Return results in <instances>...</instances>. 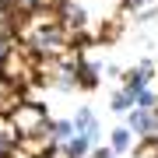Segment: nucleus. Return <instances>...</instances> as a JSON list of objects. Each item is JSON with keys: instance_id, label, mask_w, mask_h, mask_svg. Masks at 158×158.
<instances>
[{"instance_id": "nucleus-2", "label": "nucleus", "mask_w": 158, "mask_h": 158, "mask_svg": "<svg viewBox=\"0 0 158 158\" xmlns=\"http://www.w3.org/2000/svg\"><path fill=\"white\" fill-rule=\"evenodd\" d=\"M21 102H25V98H21V88H18V81L0 77V113H14Z\"/></svg>"}, {"instance_id": "nucleus-6", "label": "nucleus", "mask_w": 158, "mask_h": 158, "mask_svg": "<svg viewBox=\"0 0 158 158\" xmlns=\"http://www.w3.org/2000/svg\"><path fill=\"white\" fill-rule=\"evenodd\" d=\"M134 106H137V91L134 88L116 91V98H113V109H116V113H127V109H134Z\"/></svg>"}, {"instance_id": "nucleus-4", "label": "nucleus", "mask_w": 158, "mask_h": 158, "mask_svg": "<svg viewBox=\"0 0 158 158\" xmlns=\"http://www.w3.org/2000/svg\"><path fill=\"white\" fill-rule=\"evenodd\" d=\"M151 77H155V67H151V63H141V67H134V70L127 74V88L141 91V88L151 85Z\"/></svg>"}, {"instance_id": "nucleus-9", "label": "nucleus", "mask_w": 158, "mask_h": 158, "mask_svg": "<svg viewBox=\"0 0 158 158\" xmlns=\"http://www.w3.org/2000/svg\"><path fill=\"white\" fill-rule=\"evenodd\" d=\"M11 46H14V42L7 39L4 32H0V70H4V60H7V53H11Z\"/></svg>"}, {"instance_id": "nucleus-3", "label": "nucleus", "mask_w": 158, "mask_h": 158, "mask_svg": "<svg viewBox=\"0 0 158 158\" xmlns=\"http://www.w3.org/2000/svg\"><path fill=\"white\" fill-rule=\"evenodd\" d=\"M127 130H130V134H141V137H148V134H151V109H141V106H137V109H127Z\"/></svg>"}, {"instance_id": "nucleus-10", "label": "nucleus", "mask_w": 158, "mask_h": 158, "mask_svg": "<svg viewBox=\"0 0 158 158\" xmlns=\"http://www.w3.org/2000/svg\"><path fill=\"white\" fill-rule=\"evenodd\" d=\"M148 137H158V106L151 109V134H148Z\"/></svg>"}, {"instance_id": "nucleus-11", "label": "nucleus", "mask_w": 158, "mask_h": 158, "mask_svg": "<svg viewBox=\"0 0 158 158\" xmlns=\"http://www.w3.org/2000/svg\"><path fill=\"white\" fill-rule=\"evenodd\" d=\"M91 158H113V151H102V148H98V151L91 155Z\"/></svg>"}, {"instance_id": "nucleus-8", "label": "nucleus", "mask_w": 158, "mask_h": 158, "mask_svg": "<svg viewBox=\"0 0 158 158\" xmlns=\"http://www.w3.org/2000/svg\"><path fill=\"white\" fill-rule=\"evenodd\" d=\"M137 106H141V109H155V106H158V91H155L151 85L141 88V91H137Z\"/></svg>"}, {"instance_id": "nucleus-7", "label": "nucleus", "mask_w": 158, "mask_h": 158, "mask_svg": "<svg viewBox=\"0 0 158 158\" xmlns=\"http://www.w3.org/2000/svg\"><path fill=\"white\" fill-rule=\"evenodd\" d=\"M130 144H134V134H130V130H123V127L113 130V155H123Z\"/></svg>"}, {"instance_id": "nucleus-1", "label": "nucleus", "mask_w": 158, "mask_h": 158, "mask_svg": "<svg viewBox=\"0 0 158 158\" xmlns=\"http://www.w3.org/2000/svg\"><path fill=\"white\" fill-rule=\"evenodd\" d=\"M11 127H14V134H25V137L42 134V130H49V123H46V109L35 106V102H21V106L11 113Z\"/></svg>"}, {"instance_id": "nucleus-5", "label": "nucleus", "mask_w": 158, "mask_h": 158, "mask_svg": "<svg viewBox=\"0 0 158 158\" xmlns=\"http://www.w3.org/2000/svg\"><path fill=\"white\" fill-rule=\"evenodd\" d=\"M127 11L137 18V21H148V18L158 14V0H127Z\"/></svg>"}]
</instances>
